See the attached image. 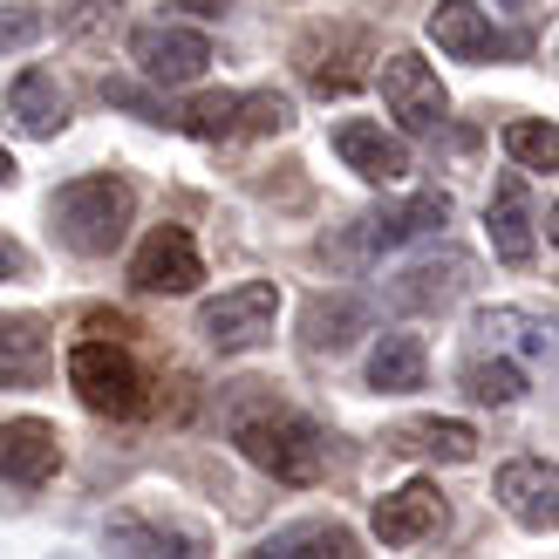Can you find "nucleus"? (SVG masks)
Wrapping results in <instances>:
<instances>
[{
	"label": "nucleus",
	"mask_w": 559,
	"mask_h": 559,
	"mask_svg": "<svg viewBox=\"0 0 559 559\" xmlns=\"http://www.w3.org/2000/svg\"><path fill=\"white\" fill-rule=\"evenodd\" d=\"M226 437H233V451L253 471H266L273 485H321V471H328L321 424L300 416L294 403H280L260 382H253V396H239L226 409Z\"/></svg>",
	"instance_id": "f257e3e1"
},
{
	"label": "nucleus",
	"mask_w": 559,
	"mask_h": 559,
	"mask_svg": "<svg viewBox=\"0 0 559 559\" xmlns=\"http://www.w3.org/2000/svg\"><path fill=\"white\" fill-rule=\"evenodd\" d=\"M136 226V185L123 171H82L48 191V233L75 260H109Z\"/></svg>",
	"instance_id": "f03ea898"
},
{
	"label": "nucleus",
	"mask_w": 559,
	"mask_h": 559,
	"mask_svg": "<svg viewBox=\"0 0 559 559\" xmlns=\"http://www.w3.org/2000/svg\"><path fill=\"white\" fill-rule=\"evenodd\" d=\"M62 369H69V389L82 396V409H96V416H117V424H130V416L151 409V376H144V361L130 355V342L82 334Z\"/></svg>",
	"instance_id": "7ed1b4c3"
},
{
	"label": "nucleus",
	"mask_w": 559,
	"mask_h": 559,
	"mask_svg": "<svg viewBox=\"0 0 559 559\" xmlns=\"http://www.w3.org/2000/svg\"><path fill=\"white\" fill-rule=\"evenodd\" d=\"M443 218H451V199H443V191H416V199H403V205L361 212L334 246H321V253H328L334 266H369V260H382V253H396V246L437 233Z\"/></svg>",
	"instance_id": "20e7f679"
},
{
	"label": "nucleus",
	"mask_w": 559,
	"mask_h": 559,
	"mask_svg": "<svg viewBox=\"0 0 559 559\" xmlns=\"http://www.w3.org/2000/svg\"><path fill=\"white\" fill-rule=\"evenodd\" d=\"M369 62H376V41L348 21H321L294 41V75L307 82L314 96H348L369 82Z\"/></svg>",
	"instance_id": "39448f33"
},
{
	"label": "nucleus",
	"mask_w": 559,
	"mask_h": 559,
	"mask_svg": "<svg viewBox=\"0 0 559 559\" xmlns=\"http://www.w3.org/2000/svg\"><path fill=\"white\" fill-rule=\"evenodd\" d=\"M273 321H280V287L273 280H239L218 300L199 307V334L212 355H253L260 342H273Z\"/></svg>",
	"instance_id": "423d86ee"
},
{
	"label": "nucleus",
	"mask_w": 559,
	"mask_h": 559,
	"mask_svg": "<svg viewBox=\"0 0 559 559\" xmlns=\"http://www.w3.org/2000/svg\"><path fill=\"white\" fill-rule=\"evenodd\" d=\"M103 552L109 559H212V539H205V525H185L171 512L123 506L103 519Z\"/></svg>",
	"instance_id": "0eeeda50"
},
{
	"label": "nucleus",
	"mask_w": 559,
	"mask_h": 559,
	"mask_svg": "<svg viewBox=\"0 0 559 559\" xmlns=\"http://www.w3.org/2000/svg\"><path fill=\"white\" fill-rule=\"evenodd\" d=\"M130 62L144 82H157V90H185V82H199L212 69V41L199 35V27H178V21H151L130 35Z\"/></svg>",
	"instance_id": "6e6552de"
},
{
	"label": "nucleus",
	"mask_w": 559,
	"mask_h": 559,
	"mask_svg": "<svg viewBox=\"0 0 559 559\" xmlns=\"http://www.w3.org/2000/svg\"><path fill=\"white\" fill-rule=\"evenodd\" d=\"M382 103H389V117H396L409 136H424V130H437L443 117H451V90L437 82V69L424 62V55H409V48H396V55H382Z\"/></svg>",
	"instance_id": "1a4fd4ad"
},
{
	"label": "nucleus",
	"mask_w": 559,
	"mask_h": 559,
	"mask_svg": "<svg viewBox=\"0 0 559 559\" xmlns=\"http://www.w3.org/2000/svg\"><path fill=\"white\" fill-rule=\"evenodd\" d=\"M471 253H457V246H443V253L403 266L396 280H389V307L396 314H443V307H457V294L471 287Z\"/></svg>",
	"instance_id": "9d476101"
},
{
	"label": "nucleus",
	"mask_w": 559,
	"mask_h": 559,
	"mask_svg": "<svg viewBox=\"0 0 559 559\" xmlns=\"http://www.w3.org/2000/svg\"><path fill=\"white\" fill-rule=\"evenodd\" d=\"M130 280L144 294H191L205 280V253L199 239H191V226H151V239L136 246L130 260Z\"/></svg>",
	"instance_id": "9b49d317"
},
{
	"label": "nucleus",
	"mask_w": 559,
	"mask_h": 559,
	"mask_svg": "<svg viewBox=\"0 0 559 559\" xmlns=\"http://www.w3.org/2000/svg\"><path fill=\"white\" fill-rule=\"evenodd\" d=\"M55 471H62V430L48 416H8L0 424V478L21 491H41L55 485Z\"/></svg>",
	"instance_id": "f8f14e48"
},
{
	"label": "nucleus",
	"mask_w": 559,
	"mask_h": 559,
	"mask_svg": "<svg viewBox=\"0 0 559 559\" xmlns=\"http://www.w3.org/2000/svg\"><path fill=\"white\" fill-rule=\"evenodd\" d=\"M334 157H342L361 185H403L409 178L403 130H382L376 117H342L334 123Z\"/></svg>",
	"instance_id": "ddd939ff"
},
{
	"label": "nucleus",
	"mask_w": 559,
	"mask_h": 559,
	"mask_svg": "<svg viewBox=\"0 0 559 559\" xmlns=\"http://www.w3.org/2000/svg\"><path fill=\"white\" fill-rule=\"evenodd\" d=\"M559 471L552 457H512V464H498V506H506L525 533H552V519H559Z\"/></svg>",
	"instance_id": "4468645a"
},
{
	"label": "nucleus",
	"mask_w": 559,
	"mask_h": 559,
	"mask_svg": "<svg viewBox=\"0 0 559 559\" xmlns=\"http://www.w3.org/2000/svg\"><path fill=\"white\" fill-rule=\"evenodd\" d=\"M485 233H491V253L506 260V266H533L539 233H533V199H525V178L519 171H498L491 205H485Z\"/></svg>",
	"instance_id": "2eb2a0df"
},
{
	"label": "nucleus",
	"mask_w": 559,
	"mask_h": 559,
	"mask_svg": "<svg viewBox=\"0 0 559 559\" xmlns=\"http://www.w3.org/2000/svg\"><path fill=\"white\" fill-rule=\"evenodd\" d=\"M0 117L14 123V136H62V130H69V96H62V82L35 62V69H21V75L8 82Z\"/></svg>",
	"instance_id": "dca6fc26"
},
{
	"label": "nucleus",
	"mask_w": 559,
	"mask_h": 559,
	"mask_svg": "<svg viewBox=\"0 0 559 559\" xmlns=\"http://www.w3.org/2000/svg\"><path fill=\"white\" fill-rule=\"evenodd\" d=\"M369 525H376L382 546H416V539H430L437 525H443V491L430 478H409V485L376 498V519Z\"/></svg>",
	"instance_id": "f3484780"
},
{
	"label": "nucleus",
	"mask_w": 559,
	"mask_h": 559,
	"mask_svg": "<svg viewBox=\"0 0 559 559\" xmlns=\"http://www.w3.org/2000/svg\"><path fill=\"white\" fill-rule=\"evenodd\" d=\"M382 451L437 457V464H471V457H478V430L457 424V416H409V424H389L382 430Z\"/></svg>",
	"instance_id": "a211bd4d"
},
{
	"label": "nucleus",
	"mask_w": 559,
	"mask_h": 559,
	"mask_svg": "<svg viewBox=\"0 0 559 559\" xmlns=\"http://www.w3.org/2000/svg\"><path fill=\"white\" fill-rule=\"evenodd\" d=\"M355 334H369V300L361 294H314L307 300V314H300V348L307 355H342L355 348Z\"/></svg>",
	"instance_id": "6ab92c4d"
},
{
	"label": "nucleus",
	"mask_w": 559,
	"mask_h": 559,
	"mask_svg": "<svg viewBox=\"0 0 559 559\" xmlns=\"http://www.w3.org/2000/svg\"><path fill=\"white\" fill-rule=\"evenodd\" d=\"M253 559H361L355 533L342 519H294L253 546Z\"/></svg>",
	"instance_id": "aec40b11"
},
{
	"label": "nucleus",
	"mask_w": 559,
	"mask_h": 559,
	"mask_svg": "<svg viewBox=\"0 0 559 559\" xmlns=\"http://www.w3.org/2000/svg\"><path fill=\"white\" fill-rule=\"evenodd\" d=\"M424 27H430V41L451 55V62H485V55L498 48V27H491V14L478 8V0H437Z\"/></svg>",
	"instance_id": "412c9836"
},
{
	"label": "nucleus",
	"mask_w": 559,
	"mask_h": 559,
	"mask_svg": "<svg viewBox=\"0 0 559 559\" xmlns=\"http://www.w3.org/2000/svg\"><path fill=\"white\" fill-rule=\"evenodd\" d=\"M48 321L35 314H0V389H35L48 376Z\"/></svg>",
	"instance_id": "4be33fe9"
},
{
	"label": "nucleus",
	"mask_w": 559,
	"mask_h": 559,
	"mask_svg": "<svg viewBox=\"0 0 559 559\" xmlns=\"http://www.w3.org/2000/svg\"><path fill=\"white\" fill-rule=\"evenodd\" d=\"M424 376H430L424 334L396 328V334H382V342H376V355H369V389H376V396H416Z\"/></svg>",
	"instance_id": "5701e85b"
},
{
	"label": "nucleus",
	"mask_w": 559,
	"mask_h": 559,
	"mask_svg": "<svg viewBox=\"0 0 559 559\" xmlns=\"http://www.w3.org/2000/svg\"><path fill=\"white\" fill-rule=\"evenodd\" d=\"M457 389H464V403H485V409H506L525 396V369L506 355H471L464 369H457Z\"/></svg>",
	"instance_id": "b1692460"
},
{
	"label": "nucleus",
	"mask_w": 559,
	"mask_h": 559,
	"mask_svg": "<svg viewBox=\"0 0 559 559\" xmlns=\"http://www.w3.org/2000/svg\"><path fill=\"white\" fill-rule=\"evenodd\" d=\"M478 334H485L491 348H519V355H533V361L552 355V321L519 314V307H491V314H478Z\"/></svg>",
	"instance_id": "393cba45"
},
{
	"label": "nucleus",
	"mask_w": 559,
	"mask_h": 559,
	"mask_svg": "<svg viewBox=\"0 0 559 559\" xmlns=\"http://www.w3.org/2000/svg\"><path fill=\"white\" fill-rule=\"evenodd\" d=\"M498 144H506V157L519 164V171H552V164H559L552 117H506V123H498Z\"/></svg>",
	"instance_id": "a878e982"
},
{
	"label": "nucleus",
	"mask_w": 559,
	"mask_h": 559,
	"mask_svg": "<svg viewBox=\"0 0 559 559\" xmlns=\"http://www.w3.org/2000/svg\"><path fill=\"white\" fill-rule=\"evenodd\" d=\"M233 109H239V90H212V96H191L185 109H171V123L185 136H205V144H218V136H233Z\"/></svg>",
	"instance_id": "bb28decb"
},
{
	"label": "nucleus",
	"mask_w": 559,
	"mask_h": 559,
	"mask_svg": "<svg viewBox=\"0 0 559 559\" xmlns=\"http://www.w3.org/2000/svg\"><path fill=\"white\" fill-rule=\"evenodd\" d=\"M294 123V103L280 90H239V109H233V136H280Z\"/></svg>",
	"instance_id": "cd10ccee"
},
{
	"label": "nucleus",
	"mask_w": 559,
	"mask_h": 559,
	"mask_svg": "<svg viewBox=\"0 0 559 559\" xmlns=\"http://www.w3.org/2000/svg\"><path fill=\"white\" fill-rule=\"evenodd\" d=\"M41 35H48V14L41 8H27V0H0V55L35 48Z\"/></svg>",
	"instance_id": "c85d7f7f"
},
{
	"label": "nucleus",
	"mask_w": 559,
	"mask_h": 559,
	"mask_svg": "<svg viewBox=\"0 0 559 559\" xmlns=\"http://www.w3.org/2000/svg\"><path fill=\"white\" fill-rule=\"evenodd\" d=\"M109 14H117V0H55V27H62V35H90Z\"/></svg>",
	"instance_id": "c756f323"
},
{
	"label": "nucleus",
	"mask_w": 559,
	"mask_h": 559,
	"mask_svg": "<svg viewBox=\"0 0 559 559\" xmlns=\"http://www.w3.org/2000/svg\"><path fill=\"white\" fill-rule=\"evenodd\" d=\"M164 8H171V14H191V21H218L233 0H164Z\"/></svg>",
	"instance_id": "7c9ffc66"
},
{
	"label": "nucleus",
	"mask_w": 559,
	"mask_h": 559,
	"mask_svg": "<svg viewBox=\"0 0 559 559\" xmlns=\"http://www.w3.org/2000/svg\"><path fill=\"white\" fill-rule=\"evenodd\" d=\"M21 273H27V253H21L8 233H0V280H21Z\"/></svg>",
	"instance_id": "2f4dec72"
},
{
	"label": "nucleus",
	"mask_w": 559,
	"mask_h": 559,
	"mask_svg": "<svg viewBox=\"0 0 559 559\" xmlns=\"http://www.w3.org/2000/svg\"><path fill=\"white\" fill-rule=\"evenodd\" d=\"M0 185H14V151L0 144Z\"/></svg>",
	"instance_id": "473e14b6"
}]
</instances>
